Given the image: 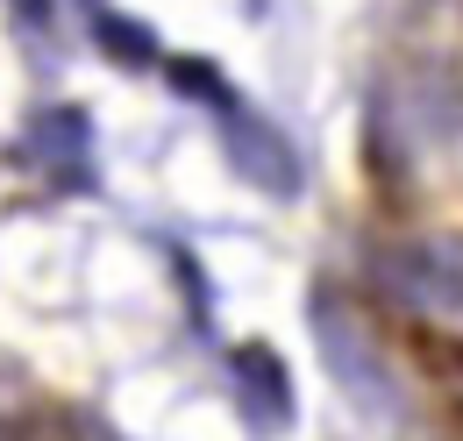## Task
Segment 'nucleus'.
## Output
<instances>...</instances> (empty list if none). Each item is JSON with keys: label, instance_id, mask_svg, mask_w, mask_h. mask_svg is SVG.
<instances>
[{"label": "nucleus", "instance_id": "nucleus-6", "mask_svg": "<svg viewBox=\"0 0 463 441\" xmlns=\"http://www.w3.org/2000/svg\"><path fill=\"white\" fill-rule=\"evenodd\" d=\"M93 43L115 57V64H128V71H143V64H157V36L143 29V22H128V14H115V7H93Z\"/></svg>", "mask_w": 463, "mask_h": 441}, {"label": "nucleus", "instance_id": "nucleus-1", "mask_svg": "<svg viewBox=\"0 0 463 441\" xmlns=\"http://www.w3.org/2000/svg\"><path fill=\"white\" fill-rule=\"evenodd\" d=\"M207 114H214V128H222V143H229V164L242 171L257 192H271V200H299L307 171H299V150L279 136V121H264V114L250 108L235 86H229V93H222Z\"/></svg>", "mask_w": 463, "mask_h": 441}, {"label": "nucleus", "instance_id": "nucleus-2", "mask_svg": "<svg viewBox=\"0 0 463 441\" xmlns=\"http://www.w3.org/2000/svg\"><path fill=\"white\" fill-rule=\"evenodd\" d=\"M378 277L420 314H463V235H406L378 257Z\"/></svg>", "mask_w": 463, "mask_h": 441}, {"label": "nucleus", "instance_id": "nucleus-5", "mask_svg": "<svg viewBox=\"0 0 463 441\" xmlns=\"http://www.w3.org/2000/svg\"><path fill=\"white\" fill-rule=\"evenodd\" d=\"M314 314H321V356H328V371L356 391V406H385V378H378V363H371L356 321H349V314H328V306H314Z\"/></svg>", "mask_w": 463, "mask_h": 441}, {"label": "nucleus", "instance_id": "nucleus-7", "mask_svg": "<svg viewBox=\"0 0 463 441\" xmlns=\"http://www.w3.org/2000/svg\"><path fill=\"white\" fill-rule=\"evenodd\" d=\"M7 7H14L22 29H51V14H58V0H7Z\"/></svg>", "mask_w": 463, "mask_h": 441}, {"label": "nucleus", "instance_id": "nucleus-3", "mask_svg": "<svg viewBox=\"0 0 463 441\" xmlns=\"http://www.w3.org/2000/svg\"><path fill=\"white\" fill-rule=\"evenodd\" d=\"M29 157L58 192H93V121L79 108H51L29 128Z\"/></svg>", "mask_w": 463, "mask_h": 441}, {"label": "nucleus", "instance_id": "nucleus-4", "mask_svg": "<svg viewBox=\"0 0 463 441\" xmlns=\"http://www.w3.org/2000/svg\"><path fill=\"white\" fill-rule=\"evenodd\" d=\"M229 378H235V399H242V413H250V427H292V371L286 356L271 349V342H242L229 349Z\"/></svg>", "mask_w": 463, "mask_h": 441}]
</instances>
